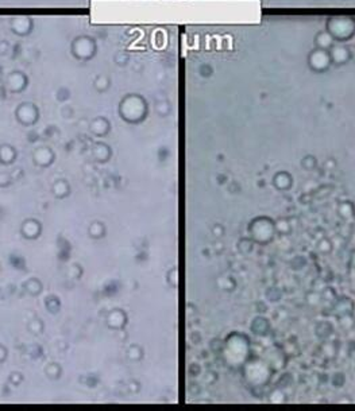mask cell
<instances>
[{
  "mask_svg": "<svg viewBox=\"0 0 355 411\" xmlns=\"http://www.w3.org/2000/svg\"><path fill=\"white\" fill-rule=\"evenodd\" d=\"M91 130H92V132H95V134L97 135H104L107 134V131H108V123H107L104 119L99 118V119H96L95 122H92Z\"/></svg>",
  "mask_w": 355,
  "mask_h": 411,
  "instance_id": "5b68a950",
  "label": "cell"
},
{
  "mask_svg": "<svg viewBox=\"0 0 355 411\" xmlns=\"http://www.w3.org/2000/svg\"><path fill=\"white\" fill-rule=\"evenodd\" d=\"M145 105L141 96H126L123 101L120 103V115L123 116L124 120L127 122H138L141 120L142 115L136 112L135 108Z\"/></svg>",
  "mask_w": 355,
  "mask_h": 411,
  "instance_id": "7a4b0ae2",
  "label": "cell"
},
{
  "mask_svg": "<svg viewBox=\"0 0 355 411\" xmlns=\"http://www.w3.org/2000/svg\"><path fill=\"white\" fill-rule=\"evenodd\" d=\"M26 82H28V80L24 77V74L19 73V72H14L7 78V86L12 92H20L26 86Z\"/></svg>",
  "mask_w": 355,
  "mask_h": 411,
  "instance_id": "277c9868",
  "label": "cell"
},
{
  "mask_svg": "<svg viewBox=\"0 0 355 411\" xmlns=\"http://www.w3.org/2000/svg\"><path fill=\"white\" fill-rule=\"evenodd\" d=\"M16 116L18 119L24 124H33L38 118V111L35 105L30 103H24L22 104L20 107H18V111H16Z\"/></svg>",
  "mask_w": 355,
  "mask_h": 411,
  "instance_id": "3957f363",
  "label": "cell"
},
{
  "mask_svg": "<svg viewBox=\"0 0 355 411\" xmlns=\"http://www.w3.org/2000/svg\"><path fill=\"white\" fill-rule=\"evenodd\" d=\"M108 85H110V80L105 77V76H99V77L96 78V81H95V88H96L97 91H100V92H103V91H107Z\"/></svg>",
  "mask_w": 355,
  "mask_h": 411,
  "instance_id": "8992f818",
  "label": "cell"
},
{
  "mask_svg": "<svg viewBox=\"0 0 355 411\" xmlns=\"http://www.w3.org/2000/svg\"><path fill=\"white\" fill-rule=\"evenodd\" d=\"M72 53L76 58L81 61H88L96 53V45L95 41L89 37H78L74 39L72 45Z\"/></svg>",
  "mask_w": 355,
  "mask_h": 411,
  "instance_id": "6da1fadb",
  "label": "cell"
}]
</instances>
